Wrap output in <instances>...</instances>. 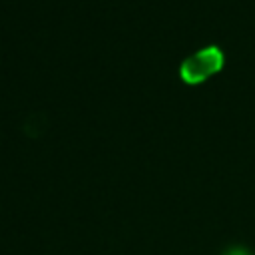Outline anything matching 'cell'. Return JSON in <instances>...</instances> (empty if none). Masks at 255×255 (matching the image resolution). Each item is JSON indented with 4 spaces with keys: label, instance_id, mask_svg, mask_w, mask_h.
<instances>
[{
    "label": "cell",
    "instance_id": "obj_1",
    "mask_svg": "<svg viewBox=\"0 0 255 255\" xmlns=\"http://www.w3.org/2000/svg\"><path fill=\"white\" fill-rule=\"evenodd\" d=\"M221 64H223V54L219 52V48L209 46V48H203V50L195 52L193 56L185 58L181 68H179V76L189 86L201 84L209 76L217 74Z\"/></svg>",
    "mask_w": 255,
    "mask_h": 255
},
{
    "label": "cell",
    "instance_id": "obj_2",
    "mask_svg": "<svg viewBox=\"0 0 255 255\" xmlns=\"http://www.w3.org/2000/svg\"><path fill=\"white\" fill-rule=\"evenodd\" d=\"M225 255H249L247 251H243V249H229Z\"/></svg>",
    "mask_w": 255,
    "mask_h": 255
}]
</instances>
